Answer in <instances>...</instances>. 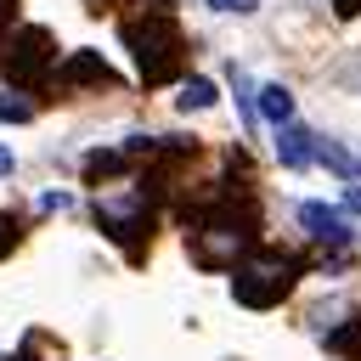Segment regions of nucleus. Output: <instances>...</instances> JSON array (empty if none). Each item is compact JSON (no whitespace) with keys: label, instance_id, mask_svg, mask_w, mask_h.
<instances>
[{"label":"nucleus","instance_id":"a211bd4d","mask_svg":"<svg viewBox=\"0 0 361 361\" xmlns=\"http://www.w3.org/2000/svg\"><path fill=\"white\" fill-rule=\"evenodd\" d=\"M11 17H17V0H0V28H6Z\"/></svg>","mask_w":361,"mask_h":361},{"label":"nucleus","instance_id":"f3484780","mask_svg":"<svg viewBox=\"0 0 361 361\" xmlns=\"http://www.w3.org/2000/svg\"><path fill=\"white\" fill-rule=\"evenodd\" d=\"M333 11H338V17H355V11H361V0H333Z\"/></svg>","mask_w":361,"mask_h":361},{"label":"nucleus","instance_id":"4468645a","mask_svg":"<svg viewBox=\"0 0 361 361\" xmlns=\"http://www.w3.org/2000/svg\"><path fill=\"white\" fill-rule=\"evenodd\" d=\"M17 237H23V231H17V220H11V214H0V254H11V248H17Z\"/></svg>","mask_w":361,"mask_h":361},{"label":"nucleus","instance_id":"f257e3e1","mask_svg":"<svg viewBox=\"0 0 361 361\" xmlns=\"http://www.w3.org/2000/svg\"><path fill=\"white\" fill-rule=\"evenodd\" d=\"M135 68H141V85H164L175 68H180V28L169 17V0H147L135 17L118 23Z\"/></svg>","mask_w":361,"mask_h":361},{"label":"nucleus","instance_id":"9d476101","mask_svg":"<svg viewBox=\"0 0 361 361\" xmlns=\"http://www.w3.org/2000/svg\"><path fill=\"white\" fill-rule=\"evenodd\" d=\"M0 118H6V124H28V118H34V96H28L23 85H6V90H0Z\"/></svg>","mask_w":361,"mask_h":361},{"label":"nucleus","instance_id":"ddd939ff","mask_svg":"<svg viewBox=\"0 0 361 361\" xmlns=\"http://www.w3.org/2000/svg\"><path fill=\"white\" fill-rule=\"evenodd\" d=\"M316 158H322V164H327V169H333V175H344V180H350V175H355V158H350V152H344V147H333V141H322V147H316Z\"/></svg>","mask_w":361,"mask_h":361},{"label":"nucleus","instance_id":"6ab92c4d","mask_svg":"<svg viewBox=\"0 0 361 361\" xmlns=\"http://www.w3.org/2000/svg\"><path fill=\"white\" fill-rule=\"evenodd\" d=\"M0 175H11V152L6 147H0Z\"/></svg>","mask_w":361,"mask_h":361},{"label":"nucleus","instance_id":"39448f33","mask_svg":"<svg viewBox=\"0 0 361 361\" xmlns=\"http://www.w3.org/2000/svg\"><path fill=\"white\" fill-rule=\"evenodd\" d=\"M96 226H102L113 243L147 237V231H152V203H147V192H141V186H124V192H113V197H96Z\"/></svg>","mask_w":361,"mask_h":361},{"label":"nucleus","instance_id":"7ed1b4c3","mask_svg":"<svg viewBox=\"0 0 361 361\" xmlns=\"http://www.w3.org/2000/svg\"><path fill=\"white\" fill-rule=\"evenodd\" d=\"M231 271H237V276H231V299L248 305V310H271V305L299 282V254H276V248H265V254L237 259Z\"/></svg>","mask_w":361,"mask_h":361},{"label":"nucleus","instance_id":"dca6fc26","mask_svg":"<svg viewBox=\"0 0 361 361\" xmlns=\"http://www.w3.org/2000/svg\"><path fill=\"white\" fill-rule=\"evenodd\" d=\"M344 209H350V214H361V186H350V192H344Z\"/></svg>","mask_w":361,"mask_h":361},{"label":"nucleus","instance_id":"f03ea898","mask_svg":"<svg viewBox=\"0 0 361 361\" xmlns=\"http://www.w3.org/2000/svg\"><path fill=\"white\" fill-rule=\"evenodd\" d=\"M254 248V209L248 203H214L192 226V259L197 265H237Z\"/></svg>","mask_w":361,"mask_h":361},{"label":"nucleus","instance_id":"2eb2a0df","mask_svg":"<svg viewBox=\"0 0 361 361\" xmlns=\"http://www.w3.org/2000/svg\"><path fill=\"white\" fill-rule=\"evenodd\" d=\"M214 11H254V0H209Z\"/></svg>","mask_w":361,"mask_h":361},{"label":"nucleus","instance_id":"0eeeda50","mask_svg":"<svg viewBox=\"0 0 361 361\" xmlns=\"http://www.w3.org/2000/svg\"><path fill=\"white\" fill-rule=\"evenodd\" d=\"M56 79H62V85H107L113 73H107V62H102L96 51H79V56H62V62H56Z\"/></svg>","mask_w":361,"mask_h":361},{"label":"nucleus","instance_id":"9b49d317","mask_svg":"<svg viewBox=\"0 0 361 361\" xmlns=\"http://www.w3.org/2000/svg\"><path fill=\"white\" fill-rule=\"evenodd\" d=\"M327 350H338L344 361H361V316H350L338 333H327Z\"/></svg>","mask_w":361,"mask_h":361},{"label":"nucleus","instance_id":"f8f14e48","mask_svg":"<svg viewBox=\"0 0 361 361\" xmlns=\"http://www.w3.org/2000/svg\"><path fill=\"white\" fill-rule=\"evenodd\" d=\"M175 102H180L186 113H197V107H209V102H214V85H209V79H186Z\"/></svg>","mask_w":361,"mask_h":361},{"label":"nucleus","instance_id":"423d86ee","mask_svg":"<svg viewBox=\"0 0 361 361\" xmlns=\"http://www.w3.org/2000/svg\"><path fill=\"white\" fill-rule=\"evenodd\" d=\"M299 220H305V231H310L316 243H333V248H344V243H350L344 214H338V209H327V203H299Z\"/></svg>","mask_w":361,"mask_h":361},{"label":"nucleus","instance_id":"1a4fd4ad","mask_svg":"<svg viewBox=\"0 0 361 361\" xmlns=\"http://www.w3.org/2000/svg\"><path fill=\"white\" fill-rule=\"evenodd\" d=\"M254 113H265L276 130H282V124H293V90H288V85H265V90H259V102H254Z\"/></svg>","mask_w":361,"mask_h":361},{"label":"nucleus","instance_id":"20e7f679","mask_svg":"<svg viewBox=\"0 0 361 361\" xmlns=\"http://www.w3.org/2000/svg\"><path fill=\"white\" fill-rule=\"evenodd\" d=\"M45 68H51V34L34 28V23H17V28L0 39V73H6L11 85H34Z\"/></svg>","mask_w":361,"mask_h":361},{"label":"nucleus","instance_id":"6e6552de","mask_svg":"<svg viewBox=\"0 0 361 361\" xmlns=\"http://www.w3.org/2000/svg\"><path fill=\"white\" fill-rule=\"evenodd\" d=\"M276 158H282L288 169H305V164L316 158V135L299 130V124H282V130H276Z\"/></svg>","mask_w":361,"mask_h":361}]
</instances>
